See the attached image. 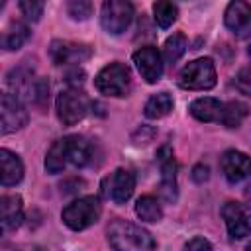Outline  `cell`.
Here are the masks:
<instances>
[{"instance_id":"obj_1","label":"cell","mask_w":251,"mask_h":251,"mask_svg":"<svg viewBox=\"0 0 251 251\" xmlns=\"http://www.w3.org/2000/svg\"><path fill=\"white\" fill-rule=\"evenodd\" d=\"M108 243L118 251H151L157 247L149 231L120 218L108 226Z\"/></svg>"},{"instance_id":"obj_2","label":"cell","mask_w":251,"mask_h":251,"mask_svg":"<svg viewBox=\"0 0 251 251\" xmlns=\"http://www.w3.org/2000/svg\"><path fill=\"white\" fill-rule=\"evenodd\" d=\"M102 214V204L96 196H82L63 208V224L73 231H82L96 224Z\"/></svg>"},{"instance_id":"obj_3","label":"cell","mask_w":251,"mask_h":251,"mask_svg":"<svg viewBox=\"0 0 251 251\" xmlns=\"http://www.w3.org/2000/svg\"><path fill=\"white\" fill-rule=\"evenodd\" d=\"M94 86L106 96H126L131 88V73L124 63H110L94 76Z\"/></svg>"},{"instance_id":"obj_4","label":"cell","mask_w":251,"mask_h":251,"mask_svg":"<svg viewBox=\"0 0 251 251\" xmlns=\"http://www.w3.org/2000/svg\"><path fill=\"white\" fill-rule=\"evenodd\" d=\"M178 84L186 90H210L216 84V67L210 57L190 61L178 76Z\"/></svg>"},{"instance_id":"obj_5","label":"cell","mask_w":251,"mask_h":251,"mask_svg":"<svg viewBox=\"0 0 251 251\" xmlns=\"http://www.w3.org/2000/svg\"><path fill=\"white\" fill-rule=\"evenodd\" d=\"M88 106H90V102H88L86 94L73 86L63 90L55 100L57 118L61 120L63 126H75L76 122H80L86 116Z\"/></svg>"},{"instance_id":"obj_6","label":"cell","mask_w":251,"mask_h":251,"mask_svg":"<svg viewBox=\"0 0 251 251\" xmlns=\"http://www.w3.org/2000/svg\"><path fill=\"white\" fill-rule=\"evenodd\" d=\"M133 20V6L129 0H104L100 10V24L102 27L112 33H124Z\"/></svg>"},{"instance_id":"obj_7","label":"cell","mask_w":251,"mask_h":251,"mask_svg":"<svg viewBox=\"0 0 251 251\" xmlns=\"http://www.w3.org/2000/svg\"><path fill=\"white\" fill-rule=\"evenodd\" d=\"M222 218L227 227V233L233 239H243L251 235V208L247 204L229 200L222 206Z\"/></svg>"},{"instance_id":"obj_8","label":"cell","mask_w":251,"mask_h":251,"mask_svg":"<svg viewBox=\"0 0 251 251\" xmlns=\"http://www.w3.org/2000/svg\"><path fill=\"white\" fill-rule=\"evenodd\" d=\"M133 63L141 75V78L149 84H155L163 76V57L157 47L143 45L133 53Z\"/></svg>"},{"instance_id":"obj_9","label":"cell","mask_w":251,"mask_h":251,"mask_svg":"<svg viewBox=\"0 0 251 251\" xmlns=\"http://www.w3.org/2000/svg\"><path fill=\"white\" fill-rule=\"evenodd\" d=\"M0 106H2V110H0L2 112V127L0 129L4 135L22 129L27 124V110L22 104L20 96H16L12 92H4Z\"/></svg>"},{"instance_id":"obj_10","label":"cell","mask_w":251,"mask_h":251,"mask_svg":"<svg viewBox=\"0 0 251 251\" xmlns=\"http://www.w3.org/2000/svg\"><path fill=\"white\" fill-rule=\"evenodd\" d=\"M224 24L235 37H251V6L245 0H231L226 8Z\"/></svg>"},{"instance_id":"obj_11","label":"cell","mask_w":251,"mask_h":251,"mask_svg":"<svg viewBox=\"0 0 251 251\" xmlns=\"http://www.w3.org/2000/svg\"><path fill=\"white\" fill-rule=\"evenodd\" d=\"M92 49L86 43H75V41H61L55 39L49 45V57L55 65H71V63H82L90 59Z\"/></svg>"},{"instance_id":"obj_12","label":"cell","mask_w":251,"mask_h":251,"mask_svg":"<svg viewBox=\"0 0 251 251\" xmlns=\"http://www.w3.org/2000/svg\"><path fill=\"white\" fill-rule=\"evenodd\" d=\"M157 161L161 165V192L167 202L176 200V163L169 145H163L157 151Z\"/></svg>"},{"instance_id":"obj_13","label":"cell","mask_w":251,"mask_h":251,"mask_svg":"<svg viewBox=\"0 0 251 251\" xmlns=\"http://www.w3.org/2000/svg\"><path fill=\"white\" fill-rule=\"evenodd\" d=\"M220 167L229 182H241L251 175V157L237 149H227L220 159Z\"/></svg>"},{"instance_id":"obj_14","label":"cell","mask_w":251,"mask_h":251,"mask_svg":"<svg viewBox=\"0 0 251 251\" xmlns=\"http://www.w3.org/2000/svg\"><path fill=\"white\" fill-rule=\"evenodd\" d=\"M108 182H110V196L116 204H126L131 198L135 188V176L129 169H122V167L116 169L108 178Z\"/></svg>"},{"instance_id":"obj_15","label":"cell","mask_w":251,"mask_h":251,"mask_svg":"<svg viewBox=\"0 0 251 251\" xmlns=\"http://www.w3.org/2000/svg\"><path fill=\"white\" fill-rule=\"evenodd\" d=\"M0 220L2 231L16 229L24 220V206L18 194H6L0 198Z\"/></svg>"},{"instance_id":"obj_16","label":"cell","mask_w":251,"mask_h":251,"mask_svg":"<svg viewBox=\"0 0 251 251\" xmlns=\"http://www.w3.org/2000/svg\"><path fill=\"white\" fill-rule=\"evenodd\" d=\"M67 159L75 167H84L92 161V143L82 135H67Z\"/></svg>"},{"instance_id":"obj_17","label":"cell","mask_w":251,"mask_h":251,"mask_svg":"<svg viewBox=\"0 0 251 251\" xmlns=\"http://www.w3.org/2000/svg\"><path fill=\"white\" fill-rule=\"evenodd\" d=\"M0 167H2V186H14L24 176L22 159L10 149H0Z\"/></svg>"},{"instance_id":"obj_18","label":"cell","mask_w":251,"mask_h":251,"mask_svg":"<svg viewBox=\"0 0 251 251\" xmlns=\"http://www.w3.org/2000/svg\"><path fill=\"white\" fill-rule=\"evenodd\" d=\"M222 106L224 104L220 100H216L212 96H202V98H196L190 102L188 112L198 122H216V120H220Z\"/></svg>"},{"instance_id":"obj_19","label":"cell","mask_w":251,"mask_h":251,"mask_svg":"<svg viewBox=\"0 0 251 251\" xmlns=\"http://www.w3.org/2000/svg\"><path fill=\"white\" fill-rule=\"evenodd\" d=\"M249 114V108L245 102H239V100H231L227 104L222 106V114H220V120L226 127H239L241 122L247 118Z\"/></svg>"},{"instance_id":"obj_20","label":"cell","mask_w":251,"mask_h":251,"mask_svg":"<svg viewBox=\"0 0 251 251\" xmlns=\"http://www.w3.org/2000/svg\"><path fill=\"white\" fill-rule=\"evenodd\" d=\"M67 163H69V159H67V141L63 137V139H57L49 147V151L45 155V171L51 173V175H57L65 169Z\"/></svg>"},{"instance_id":"obj_21","label":"cell","mask_w":251,"mask_h":251,"mask_svg":"<svg viewBox=\"0 0 251 251\" xmlns=\"http://www.w3.org/2000/svg\"><path fill=\"white\" fill-rule=\"evenodd\" d=\"M171 110H173V98H171V94L169 92H157V94H153L145 102L143 114L147 118H151V120H157V118L167 116Z\"/></svg>"},{"instance_id":"obj_22","label":"cell","mask_w":251,"mask_h":251,"mask_svg":"<svg viewBox=\"0 0 251 251\" xmlns=\"http://www.w3.org/2000/svg\"><path fill=\"white\" fill-rule=\"evenodd\" d=\"M135 214L143 220V222H159L163 218V208L159 204V200L155 196H139L135 202Z\"/></svg>"},{"instance_id":"obj_23","label":"cell","mask_w":251,"mask_h":251,"mask_svg":"<svg viewBox=\"0 0 251 251\" xmlns=\"http://www.w3.org/2000/svg\"><path fill=\"white\" fill-rule=\"evenodd\" d=\"M29 37V29L25 24L22 22H14L4 33H2V47L6 51H14V49H20L25 39Z\"/></svg>"},{"instance_id":"obj_24","label":"cell","mask_w":251,"mask_h":251,"mask_svg":"<svg viewBox=\"0 0 251 251\" xmlns=\"http://www.w3.org/2000/svg\"><path fill=\"white\" fill-rule=\"evenodd\" d=\"M188 47V41L184 37V33H173L171 37H167L165 45H163V57L167 63H176L184 51Z\"/></svg>"},{"instance_id":"obj_25","label":"cell","mask_w":251,"mask_h":251,"mask_svg":"<svg viewBox=\"0 0 251 251\" xmlns=\"http://www.w3.org/2000/svg\"><path fill=\"white\" fill-rule=\"evenodd\" d=\"M153 14H155L157 25L163 27V29H167V27L173 25V22L176 20L178 10H176V6H175L173 2H169V0H157V2L153 4Z\"/></svg>"},{"instance_id":"obj_26","label":"cell","mask_w":251,"mask_h":251,"mask_svg":"<svg viewBox=\"0 0 251 251\" xmlns=\"http://www.w3.org/2000/svg\"><path fill=\"white\" fill-rule=\"evenodd\" d=\"M18 6L22 10V14L25 16V20L37 22L41 18V14H43L45 0H18Z\"/></svg>"},{"instance_id":"obj_27","label":"cell","mask_w":251,"mask_h":251,"mask_svg":"<svg viewBox=\"0 0 251 251\" xmlns=\"http://www.w3.org/2000/svg\"><path fill=\"white\" fill-rule=\"evenodd\" d=\"M233 84H235V88H237L241 94L251 96V67L239 69L237 75H235V78H233Z\"/></svg>"},{"instance_id":"obj_28","label":"cell","mask_w":251,"mask_h":251,"mask_svg":"<svg viewBox=\"0 0 251 251\" xmlns=\"http://www.w3.org/2000/svg\"><path fill=\"white\" fill-rule=\"evenodd\" d=\"M69 14L75 20H86L90 16V2L88 0H71Z\"/></svg>"},{"instance_id":"obj_29","label":"cell","mask_w":251,"mask_h":251,"mask_svg":"<svg viewBox=\"0 0 251 251\" xmlns=\"http://www.w3.org/2000/svg\"><path fill=\"white\" fill-rule=\"evenodd\" d=\"M208 176H210V169L206 167V165H202V163H198V165H194V169H192V180L194 182H204V180H208Z\"/></svg>"},{"instance_id":"obj_30","label":"cell","mask_w":251,"mask_h":251,"mask_svg":"<svg viewBox=\"0 0 251 251\" xmlns=\"http://www.w3.org/2000/svg\"><path fill=\"white\" fill-rule=\"evenodd\" d=\"M184 247L190 249V251H194V249H212V243L208 239H204V237H194V239L186 241Z\"/></svg>"},{"instance_id":"obj_31","label":"cell","mask_w":251,"mask_h":251,"mask_svg":"<svg viewBox=\"0 0 251 251\" xmlns=\"http://www.w3.org/2000/svg\"><path fill=\"white\" fill-rule=\"evenodd\" d=\"M4 4H6V0H0V8H4Z\"/></svg>"},{"instance_id":"obj_32","label":"cell","mask_w":251,"mask_h":251,"mask_svg":"<svg viewBox=\"0 0 251 251\" xmlns=\"http://www.w3.org/2000/svg\"><path fill=\"white\" fill-rule=\"evenodd\" d=\"M247 55H249V59H251V45H249V49H247Z\"/></svg>"},{"instance_id":"obj_33","label":"cell","mask_w":251,"mask_h":251,"mask_svg":"<svg viewBox=\"0 0 251 251\" xmlns=\"http://www.w3.org/2000/svg\"><path fill=\"white\" fill-rule=\"evenodd\" d=\"M247 249H251V241H249V243H247Z\"/></svg>"}]
</instances>
